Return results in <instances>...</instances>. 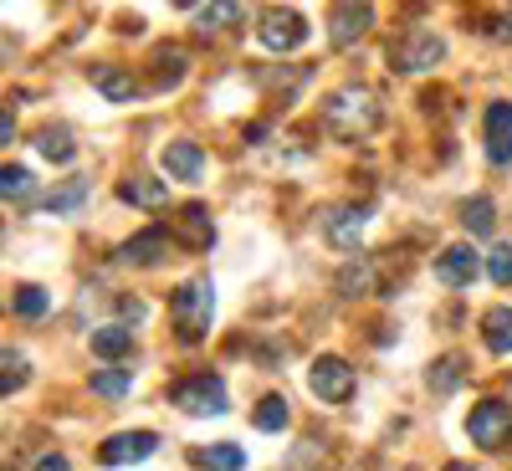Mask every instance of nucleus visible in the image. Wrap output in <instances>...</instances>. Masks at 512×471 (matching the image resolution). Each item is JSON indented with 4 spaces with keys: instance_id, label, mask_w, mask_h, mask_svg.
Wrapping results in <instances>:
<instances>
[{
    "instance_id": "1",
    "label": "nucleus",
    "mask_w": 512,
    "mask_h": 471,
    "mask_svg": "<svg viewBox=\"0 0 512 471\" xmlns=\"http://www.w3.org/2000/svg\"><path fill=\"white\" fill-rule=\"evenodd\" d=\"M379 118H384V103L369 82H344V88H333L323 98V123L338 139H369L379 128Z\"/></svg>"
},
{
    "instance_id": "2",
    "label": "nucleus",
    "mask_w": 512,
    "mask_h": 471,
    "mask_svg": "<svg viewBox=\"0 0 512 471\" xmlns=\"http://www.w3.org/2000/svg\"><path fill=\"white\" fill-rule=\"evenodd\" d=\"M210 318H216V287H210V277H190L175 292V333H180V344H200V338L210 333Z\"/></svg>"
},
{
    "instance_id": "3",
    "label": "nucleus",
    "mask_w": 512,
    "mask_h": 471,
    "mask_svg": "<svg viewBox=\"0 0 512 471\" xmlns=\"http://www.w3.org/2000/svg\"><path fill=\"white\" fill-rule=\"evenodd\" d=\"M308 41V16L292 11V6H267L256 16V47L272 52V57H287Z\"/></svg>"
},
{
    "instance_id": "4",
    "label": "nucleus",
    "mask_w": 512,
    "mask_h": 471,
    "mask_svg": "<svg viewBox=\"0 0 512 471\" xmlns=\"http://www.w3.org/2000/svg\"><path fill=\"white\" fill-rule=\"evenodd\" d=\"M441 57H446V41L436 31H405L395 41V52H390V67L405 72V77H415V72H431Z\"/></svg>"
},
{
    "instance_id": "5",
    "label": "nucleus",
    "mask_w": 512,
    "mask_h": 471,
    "mask_svg": "<svg viewBox=\"0 0 512 471\" xmlns=\"http://www.w3.org/2000/svg\"><path fill=\"white\" fill-rule=\"evenodd\" d=\"M466 436H472L482 451H502L512 441V405L507 400H482L466 420Z\"/></svg>"
},
{
    "instance_id": "6",
    "label": "nucleus",
    "mask_w": 512,
    "mask_h": 471,
    "mask_svg": "<svg viewBox=\"0 0 512 471\" xmlns=\"http://www.w3.org/2000/svg\"><path fill=\"white\" fill-rule=\"evenodd\" d=\"M175 405L185 415H221L226 410V379L221 374H190L175 384Z\"/></svg>"
},
{
    "instance_id": "7",
    "label": "nucleus",
    "mask_w": 512,
    "mask_h": 471,
    "mask_svg": "<svg viewBox=\"0 0 512 471\" xmlns=\"http://www.w3.org/2000/svg\"><path fill=\"white\" fill-rule=\"evenodd\" d=\"M308 390H313L318 400H328V405L349 400V395H354V369H349V359H338V354H318V359H313V369H308Z\"/></svg>"
},
{
    "instance_id": "8",
    "label": "nucleus",
    "mask_w": 512,
    "mask_h": 471,
    "mask_svg": "<svg viewBox=\"0 0 512 471\" xmlns=\"http://www.w3.org/2000/svg\"><path fill=\"white\" fill-rule=\"evenodd\" d=\"M154 451H159L154 431H118L98 446V466H134V461H149Z\"/></svg>"
},
{
    "instance_id": "9",
    "label": "nucleus",
    "mask_w": 512,
    "mask_h": 471,
    "mask_svg": "<svg viewBox=\"0 0 512 471\" xmlns=\"http://www.w3.org/2000/svg\"><path fill=\"white\" fill-rule=\"evenodd\" d=\"M169 251H175L169 231H164V226H149V231L128 236V241L118 246V262H128V267H159V262H169Z\"/></svg>"
},
{
    "instance_id": "10",
    "label": "nucleus",
    "mask_w": 512,
    "mask_h": 471,
    "mask_svg": "<svg viewBox=\"0 0 512 471\" xmlns=\"http://www.w3.org/2000/svg\"><path fill=\"white\" fill-rule=\"evenodd\" d=\"M482 128H487V159L492 164H512V103H487V118H482Z\"/></svg>"
},
{
    "instance_id": "11",
    "label": "nucleus",
    "mask_w": 512,
    "mask_h": 471,
    "mask_svg": "<svg viewBox=\"0 0 512 471\" xmlns=\"http://www.w3.org/2000/svg\"><path fill=\"white\" fill-rule=\"evenodd\" d=\"M477 272H482V262H477V251L472 246H446L441 256H436V277L446 282V287H472L477 282Z\"/></svg>"
},
{
    "instance_id": "12",
    "label": "nucleus",
    "mask_w": 512,
    "mask_h": 471,
    "mask_svg": "<svg viewBox=\"0 0 512 471\" xmlns=\"http://www.w3.org/2000/svg\"><path fill=\"white\" fill-rule=\"evenodd\" d=\"M369 26H374V11H369V6H333V11H328L333 47H354Z\"/></svg>"
},
{
    "instance_id": "13",
    "label": "nucleus",
    "mask_w": 512,
    "mask_h": 471,
    "mask_svg": "<svg viewBox=\"0 0 512 471\" xmlns=\"http://www.w3.org/2000/svg\"><path fill=\"white\" fill-rule=\"evenodd\" d=\"M164 169H169V175H175V180L195 185V180L205 175V149H200L195 139H175V144L164 149Z\"/></svg>"
},
{
    "instance_id": "14",
    "label": "nucleus",
    "mask_w": 512,
    "mask_h": 471,
    "mask_svg": "<svg viewBox=\"0 0 512 471\" xmlns=\"http://www.w3.org/2000/svg\"><path fill=\"white\" fill-rule=\"evenodd\" d=\"M369 210L374 205H354V210H328V241L338 251H359V231L369 221Z\"/></svg>"
},
{
    "instance_id": "15",
    "label": "nucleus",
    "mask_w": 512,
    "mask_h": 471,
    "mask_svg": "<svg viewBox=\"0 0 512 471\" xmlns=\"http://www.w3.org/2000/svg\"><path fill=\"white\" fill-rule=\"evenodd\" d=\"M190 461H195L200 471H241V466H246V451H241L236 441H210V446H195Z\"/></svg>"
},
{
    "instance_id": "16",
    "label": "nucleus",
    "mask_w": 512,
    "mask_h": 471,
    "mask_svg": "<svg viewBox=\"0 0 512 471\" xmlns=\"http://www.w3.org/2000/svg\"><path fill=\"white\" fill-rule=\"evenodd\" d=\"M93 354L108 359V364H118V359L134 354V333H128V323H103V328H93Z\"/></svg>"
},
{
    "instance_id": "17",
    "label": "nucleus",
    "mask_w": 512,
    "mask_h": 471,
    "mask_svg": "<svg viewBox=\"0 0 512 471\" xmlns=\"http://www.w3.org/2000/svg\"><path fill=\"white\" fill-rule=\"evenodd\" d=\"M180 236H185L195 251H210V246H216V226H210L205 205H185V216H180Z\"/></svg>"
},
{
    "instance_id": "18",
    "label": "nucleus",
    "mask_w": 512,
    "mask_h": 471,
    "mask_svg": "<svg viewBox=\"0 0 512 471\" xmlns=\"http://www.w3.org/2000/svg\"><path fill=\"white\" fill-rule=\"evenodd\" d=\"M118 200H123V205H139V210H159V205H164V185L149 180V175L123 180V185H118Z\"/></svg>"
},
{
    "instance_id": "19",
    "label": "nucleus",
    "mask_w": 512,
    "mask_h": 471,
    "mask_svg": "<svg viewBox=\"0 0 512 471\" xmlns=\"http://www.w3.org/2000/svg\"><path fill=\"white\" fill-rule=\"evenodd\" d=\"M482 338L492 354H512V308H487L482 318Z\"/></svg>"
},
{
    "instance_id": "20",
    "label": "nucleus",
    "mask_w": 512,
    "mask_h": 471,
    "mask_svg": "<svg viewBox=\"0 0 512 471\" xmlns=\"http://www.w3.org/2000/svg\"><path fill=\"white\" fill-rule=\"evenodd\" d=\"M461 374H466V364L456 354H441L431 369H425V384H431V395H451L456 384H461Z\"/></svg>"
},
{
    "instance_id": "21",
    "label": "nucleus",
    "mask_w": 512,
    "mask_h": 471,
    "mask_svg": "<svg viewBox=\"0 0 512 471\" xmlns=\"http://www.w3.org/2000/svg\"><path fill=\"white\" fill-rule=\"evenodd\" d=\"M82 200H88V180H67V185H57L52 195H47V210H52V216H77V210H82Z\"/></svg>"
},
{
    "instance_id": "22",
    "label": "nucleus",
    "mask_w": 512,
    "mask_h": 471,
    "mask_svg": "<svg viewBox=\"0 0 512 471\" xmlns=\"http://www.w3.org/2000/svg\"><path fill=\"white\" fill-rule=\"evenodd\" d=\"M461 221H466V231H472V236H492L497 210H492V200H487V195H472V200L461 205Z\"/></svg>"
},
{
    "instance_id": "23",
    "label": "nucleus",
    "mask_w": 512,
    "mask_h": 471,
    "mask_svg": "<svg viewBox=\"0 0 512 471\" xmlns=\"http://www.w3.org/2000/svg\"><path fill=\"white\" fill-rule=\"evenodd\" d=\"M369 282H374V262H369V256H354V262L338 272V292H344V297H364Z\"/></svg>"
},
{
    "instance_id": "24",
    "label": "nucleus",
    "mask_w": 512,
    "mask_h": 471,
    "mask_svg": "<svg viewBox=\"0 0 512 471\" xmlns=\"http://www.w3.org/2000/svg\"><path fill=\"white\" fill-rule=\"evenodd\" d=\"M93 88H98L103 98H113V103H128V98H134V82H128L123 67H98V72H93Z\"/></svg>"
},
{
    "instance_id": "25",
    "label": "nucleus",
    "mask_w": 512,
    "mask_h": 471,
    "mask_svg": "<svg viewBox=\"0 0 512 471\" xmlns=\"http://www.w3.org/2000/svg\"><path fill=\"white\" fill-rule=\"evenodd\" d=\"M251 425H256V431H267V436L287 431V400H282V395H267L262 405L251 410Z\"/></svg>"
},
{
    "instance_id": "26",
    "label": "nucleus",
    "mask_w": 512,
    "mask_h": 471,
    "mask_svg": "<svg viewBox=\"0 0 512 471\" xmlns=\"http://www.w3.org/2000/svg\"><path fill=\"white\" fill-rule=\"evenodd\" d=\"M128 384H134V379H128V369H98V374L88 379V390L103 395V400H123Z\"/></svg>"
},
{
    "instance_id": "27",
    "label": "nucleus",
    "mask_w": 512,
    "mask_h": 471,
    "mask_svg": "<svg viewBox=\"0 0 512 471\" xmlns=\"http://www.w3.org/2000/svg\"><path fill=\"white\" fill-rule=\"evenodd\" d=\"M36 190V180H31V169H21V164H6V169H0V195H6V200H26Z\"/></svg>"
},
{
    "instance_id": "28",
    "label": "nucleus",
    "mask_w": 512,
    "mask_h": 471,
    "mask_svg": "<svg viewBox=\"0 0 512 471\" xmlns=\"http://www.w3.org/2000/svg\"><path fill=\"white\" fill-rule=\"evenodd\" d=\"M0 364H6V369H0V390H6V395H16L21 384H26V374H31L26 354H21V349H6V354H0Z\"/></svg>"
},
{
    "instance_id": "29",
    "label": "nucleus",
    "mask_w": 512,
    "mask_h": 471,
    "mask_svg": "<svg viewBox=\"0 0 512 471\" xmlns=\"http://www.w3.org/2000/svg\"><path fill=\"white\" fill-rule=\"evenodd\" d=\"M11 308H16L21 318H41V313L52 308V297H47V287H36V282H31V287H21V292L11 297Z\"/></svg>"
},
{
    "instance_id": "30",
    "label": "nucleus",
    "mask_w": 512,
    "mask_h": 471,
    "mask_svg": "<svg viewBox=\"0 0 512 471\" xmlns=\"http://www.w3.org/2000/svg\"><path fill=\"white\" fill-rule=\"evenodd\" d=\"M36 149L62 164V159H72V134H67V128H41V134H36Z\"/></svg>"
},
{
    "instance_id": "31",
    "label": "nucleus",
    "mask_w": 512,
    "mask_h": 471,
    "mask_svg": "<svg viewBox=\"0 0 512 471\" xmlns=\"http://www.w3.org/2000/svg\"><path fill=\"white\" fill-rule=\"evenodd\" d=\"M200 31H216V26H236L241 21V6H195L190 11Z\"/></svg>"
},
{
    "instance_id": "32",
    "label": "nucleus",
    "mask_w": 512,
    "mask_h": 471,
    "mask_svg": "<svg viewBox=\"0 0 512 471\" xmlns=\"http://www.w3.org/2000/svg\"><path fill=\"white\" fill-rule=\"evenodd\" d=\"M487 277H492V282H512V246H497V251L487 256Z\"/></svg>"
},
{
    "instance_id": "33",
    "label": "nucleus",
    "mask_w": 512,
    "mask_h": 471,
    "mask_svg": "<svg viewBox=\"0 0 512 471\" xmlns=\"http://www.w3.org/2000/svg\"><path fill=\"white\" fill-rule=\"evenodd\" d=\"M36 471H72V461H67L62 451H52V456H41V461H36Z\"/></svg>"
},
{
    "instance_id": "34",
    "label": "nucleus",
    "mask_w": 512,
    "mask_h": 471,
    "mask_svg": "<svg viewBox=\"0 0 512 471\" xmlns=\"http://www.w3.org/2000/svg\"><path fill=\"white\" fill-rule=\"evenodd\" d=\"M123 318H128V328H134L139 318H149V303H134V297H128V303H123Z\"/></svg>"
},
{
    "instance_id": "35",
    "label": "nucleus",
    "mask_w": 512,
    "mask_h": 471,
    "mask_svg": "<svg viewBox=\"0 0 512 471\" xmlns=\"http://www.w3.org/2000/svg\"><path fill=\"white\" fill-rule=\"evenodd\" d=\"M0 144H16V123H11V113L0 118Z\"/></svg>"
},
{
    "instance_id": "36",
    "label": "nucleus",
    "mask_w": 512,
    "mask_h": 471,
    "mask_svg": "<svg viewBox=\"0 0 512 471\" xmlns=\"http://www.w3.org/2000/svg\"><path fill=\"white\" fill-rule=\"evenodd\" d=\"M492 36H497V41H512V16H502V21L492 26Z\"/></svg>"
}]
</instances>
